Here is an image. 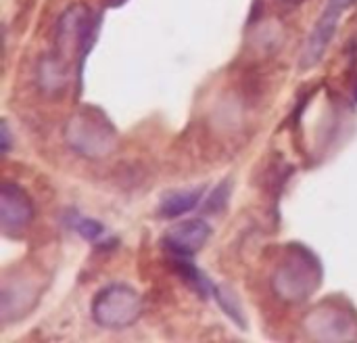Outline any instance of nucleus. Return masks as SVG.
Listing matches in <instances>:
<instances>
[{
    "label": "nucleus",
    "instance_id": "f257e3e1",
    "mask_svg": "<svg viewBox=\"0 0 357 343\" xmlns=\"http://www.w3.org/2000/svg\"><path fill=\"white\" fill-rule=\"evenodd\" d=\"M140 308V298L134 293V289L126 285H111L96 295L92 304V316L102 327L121 329L130 327L138 319Z\"/></svg>",
    "mask_w": 357,
    "mask_h": 343
},
{
    "label": "nucleus",
    "instance_id": "f03ea898",
    "mask_svg": "<svg viewBox=\"0 0 357 343\" xmlns=\"http://www.w3.org/2000/svg\"><path fill=\"white\" fill-rule=\"evenodd\" d=\"M356 0H328L326 2V8L322 13V17L318 19L312 36H310V42H307V48H305V57H303V67H312L316 65L322 54L326 52L328 44L333 42V36L339 27V21H341V15L354 4Z\"/></svg>",
    "mask_w": 357,
    "mask_h": 343
},
{
    "label": "nucleus",
    "instance_id": "7ed1b4c3",
    "mask_svg": "<svg viewBox=\"0 0 357 343\" xmlns=\"http://www.w3.org/2000/svg\"><path fill=\"white\" fill-rule=\"evenodd\" d=\"M211 237V228L203 220H184L169 226L163 235V247L169 258H192Z\"/></svg>",
    "mask_w": 357,
    "mask_h": 343
},
{
    "label": "nucleus",
    "instance_id": "20e7f679",
    "mask_svg": "<svg viewBox=\"0 0 357 343\" xmlns=\"http://www.w3.org/2000/svg\"><path fill=\"white\" fill-rule=\"evenodd\" d=\"M33 216V205L23 189L17 184L6 182L2 187V201H0V218L2 228L6 235L21 233Z\"/></svg>",
    "mask_w": 357,
    "mask_h": 343
},
{
    "label": "nucleus",
    "instance_id": "39448f33",
    "mask_svg": "<svg viewBox=\"0 0 357 343\" xmlns=\"http://www.w3.org/2000/svg\"><path fill=\"white\" fill-rule=\"evenodd\" d=\"M203 197V191L201 189H195V191H176V193H169L161 205H159V214L163 218H180L188 212H192L199 201Z\"/></svg>",
    "mask_w": 357,
    "mask_h": 343
},
{
    "label": "nucleus",
    "instance_id": "423d86ee",
    "mask_svg": "<svg viewBox=\"0 0 357 343\" xmlns=\"http://www.w3.org/2000/svg\"><path fill=\"white\" fill-rule=\"evenodd\" d=\"M73 226H75V231H77L84 239H88V241H96V239H100V235L105 233L102 224L96 222V220H90V218H77Z\"/></svg>",
    "mask_w": 357,
    "mask_h": 343
},
{
    "label": "nucleus",
    "instance_id": "0eeeda50",
    "mask_svg": "<svg viewBox=\"0 0 357 343\" xmlns=\"http://www.w3.org/2000/svg\"><path fill=\"white\" fill-rule=\"evenodd\" d=\"M10 147V136H8V126L2 124V153H6Z\"/></svg>",
    "mask_w": 357,
    "mask_h": 343
}]
</instances>
